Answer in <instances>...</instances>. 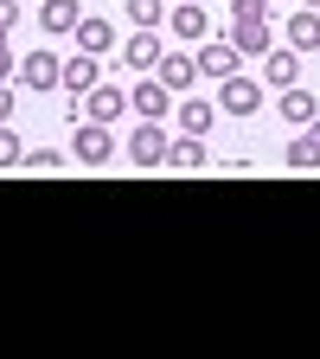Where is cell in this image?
<instances>
[{"mask_svg": "<svg viewBox=\"0 0 320 359\" xmlns=\"http://www.w3.org/2000/svg\"><path fill=\"white\" fill-rule=\"evenodd\" d=\"M167 167L173 173H199V167H211V154L199 148V135H179V142L167 148Z\"/></svg>", "mask_w": 320, "mask_h": 359, "instance_id": "obj_15", "label": "cell"}, {"mask_svg": "<svg viewBox=\"0 0 320 359\" xmlns=\"http://www.w3.org/2000/svg\"><path fill=\"white\" fill-rule=\"evenodd\" d=\"M231 20H269V0H231Z\"/></svg>", "mask_w": 320, "mask_h": 359, "instance_id": "obj_24", "label": "cell"}, {"mask_svg": "<svg viewBox=\"0 0 320 359\" xmlns=\"http://www.w3.org/2000/svg\"><path fill=\"white\" fill-rule=\"evenodd\" d=\"M167 148H173V142H167V128H160V122H141V128L128 135V161H134V167H148V173L167 167Z\"/></svg>", "mask_w": 320, "mask_h": 359, "instance_id": "obj_2", "label": "cell"}, {"mask_svg": "<svg viewBox=\"0 0 320 359\" xmlns=\"http://www.w3.org/2000/svg\"><path fill=\"white\" fill-rule=\"evenodd\" d=\"M13 77V52H7V45H0V83H7Z\"/></svg>", "mask_w": 320, "mask_h": 359, "instance_id": "obj_26", "label": "cell"}, {"mask_svg": "<svg viewBox=\"0 0 320 359\" xmlns=\"http://www.w3.org/2000/svg\"><path fill=\"white\" fill-rule=\"evenodd\" d=\"M39 26L52 32V39H64V32L83 26V7H77V0H45V7H39Z\"/></svg>", "mask_w": 320, "mask_h": 359, "instance_id": "obj_11", "label": "cell"}, {"mask_svg": "<svg viewBox=\"0 0 320 359\" xmlns=\"http://www.w3.org/2000/svg\"><path fill=\"white\" fill-rule=\"evenodd\" d=\"M97 83H103V58H90V52L64 58V97H83V90H97Z\"/></svg>", "mask_w": 320, "mask_h": 359, "instance_id": "obj_9", "label": "cell"}, {"mask_svg": "<svg viewBox=\"0 0 320 359\" xmlns=\"http://www.w3.org/2000/svg\"><path fill=\"white\" fill-rule=\"evenodd\" d=\"M301 135H307V142H314V154H320V116H314V122H307Z\"/></svg>", "mask_w": 320, "mask_h": 359, "instance_id": "obj_27", "label": "cell"}, {"mask_svg": "<svg viewBox=\"0 0 320 359\" xmlns=\"http://www.w3.org/2000/svg\"><path fill=\"white\" fill-rule=\"evenodd\" d=\"M205 26H211V20H205V0H186V7L167 13V32H173V39H205Z\"/></svg>", "mask_w": 320, "mask_h": 359, "instance_id": "obj_13", "label": "cell"}, {"mask_svg": "<svg viewBox=\"0 0 320 359\" xmlns=\"http://www.w3.org/2000/svg\"><path fill=\"white\" fill-rule=\"evenodd\" d=\"M122 65L128 71H154L160 65V26H134V39L122 45Z\"/></svg>", "mask_w": 320, "mask_h": 359, "instance_id": "obj_7", "label": "cell"}, {"mask_svg": "<svg viewBox=\"0 0 320 359\" xmlns=\"http://www.w3.org/2000/svg\"><path fill=\"white\" fill-rule=\"evenodd\" d=\"M122 13H128V26H160L167 0H122Z\"/></svg>", "mask_w": 320, "mask_h": 359, "instance_id": "obj_20", "label": "cell"}, {"mask_svg": "<svg viewBox=\"0 0 320 359\" xmlns=\"http://www.w3.org/2000/svg\"><path fill=\"white\" fill-rule=\"evenodd\" d=\"M128 109L141 116V122H160V116L173 109V90H167L160 77H148V83H134V90H128Z\"/></svg>", "mask_w": 320, "mask_h": 359, "instance_id": "obj_5", "label": "cell"}, {"mask_svg": "<svg viewBox=\"0 0 320 359\" xmlns=\"http://www.w3.org/2000/svg\"><path fill=\"white\" fill-rule=\"evenodd\" d=\"M218 103H224V116H256L263 109V83L256 77H224L218 83Z\"/></svg>", "mask_w": 320, "mask_h": 359, "instance_id": "obj_3", "label": "cell"}, {"mask_svg": "<svg viewBox=\"0 0 320 359\" xmlns=\"http://www.w3.org/2000/svg\"><path fill=\"white\" fill-rule=\"evenodd\" d=\"M154 77H160V83L173 90V97H179V90H193V77H199V58H186V52H160Z\"/></svg>", "mask_w": 320, "mask_h": 359, "instance_id": "obj_10", "label": "cell"}, {"mask_svg": "<svg viewBox=\"0 0 320 359\" xmlns=\"http://www.w3.org/2000/svg\"><path fill=\"white\" fill-rule=\"evenodd\" d=\"M211 122H218V109H211V103H193V97L179 103V128H186V135H205Z\"/></svg>", "mask_w": 320, "mask_h": 359, "instance_id": "obj_19", "label": "cell"}, {"mask_svg": "<svg viewBox=\"0 0 320 359\" xmlns=\"http://www.w3.org/2000/svg\"><path fill=\"white\" fill-rule=\"evenodd\" d=\"M231 39H237V52H244V58H263L269 45H276V26H269V20H237Z\"/></svg>", "mask_w": 320, "mask_h": 359, "instance_id": "obj_12", "label": "cell"}, {"mask_svg": "<svg viewBox=\"0 0 320 359\" xmlns=\"http://www.w3.org/2000/svg\"><path fill=\"white\" fill-rule=\"evenodd\" d=\"M71 154H77L83 167H109V154H116V135H109V122H77V135H71Z\"/></svg>", "mask_w": 320, "mask_h": 359, "instance_id": "obj_1", "label": "cell"}, {"mask_svg": "<svg viewBox=\"0 0 320 359\" xmlns=\"http://www.w3.org/2000/svg\"><path fill=\"white\" fill-rule=\"evenodd\" d=\"M288 167H295V173H314V167H320V154H314L307 135H295V142H288Z\"/></svg>", "mask_w": 320, "mask_h": 359, "instance_id": "obj_22", "label": "cell"}, {"mask_svg": "<svg viewBox=\"0 0 320 359\" xmlns=\"http://www.w3.org/2000/svg\"><path fill=\"white\" fill-rule=\"evenodd\" d=\"M7 116H13V97H7V90H0V128H7Z\"/></svg>", "mask_w": 320, "mask_h": 359, "instance_id": "obj_28", "label": "cell"}, {"mask_svg": "<svg viewBox=\"0 0 320 359\" xmlns=\"http://www.w3.org/2000/svg\"><path fill=\"white\" fill-rule=\"evenodd\" d=\"M288 45H295V52H320V7H301L288 20Z\"/></svg>", "mask_w": 320, "mask_h": 359, "instance_id": "obj_16", "label": "cell"}, {"mask_svg": "<svg viewBox=\"0 0 320 359\" xmlns=\"http://www.w3.org/2000/svg\"><path fill=\"white\" fill-rule=\"evenodd\" d=\"M237 65H244V52H237V39H211V45H199V77H237Z\"/></svg>", "mask_w": 320, "mask_h": 359, "instance_id": "obj_4", "label": "cell"}, {"mask_svg": "<svg viewBox=\"0 0 320 359\" xmlns=\"http://www.w3.org/2000/svg\"><path fill=\"white\" fill-rule=\"evenodd\" d=\"M0 20H7V26H20V0H0Z\"/></svg>", "mask_w": 320, "mask_h": 359, "instance_id": "obj_25", "label": "cell"}, {"mask_svg": "<svg viewBox=\"0 0 320 359\" xmlns=\"http://www.w3.org/2000/svg\"><path fill=\"white\" fill-rule=\"evenodd\" d=\"M109 45H116V26H109V20H90V13H83V26H77V52L103 58Z\"/></svg>", "mask_w": 320, "mask_h": 359, "instance_id": "obj_17", "label": "cell"}, {"mask_svg": "<svg viewBox=\"0 0 320 359\" xmlns=\"http://www.w3.org/2000/svg\"><path fill=\"white\" fill-rule=\"evenodd\" d=\"M307 7H320V0H307Z\"/></svg>", "mask_w": 320, "mask_h": 359, "instance_id": "obj_29", "label": "cell"}, {"mask_svg": "<svg viewBox=\"0 0 320 359\" xmlns=\"http://www.w3.org/2000/svg\"><path fill=\"white\" fill-rule=\"evenodd\" d=\"M20 167H32V173H64V154H58V148H26Z\"/></svg>", "mask_w": 320, "mask_h": 359, "instance_id": "obj_21", "label": "cell"}, {"mask_svg": "<svg viewBox=\"0 0 320 359\" xmlns=\"http://www.w3.org/2000/svg\"><path fill=\"white\" fill-rule=\"evenodd\" d=\"M20 83H26V90H58V83H64L58 52H32V58L20 65Z\"/></svg>", "mask_w": 320, "mask_h": 359, "instance_id": "obj_8", "label": "cell"}, {"mask_svg": "<svg viewBox=\"0 0 320 359\" xmlns=\"http://www.w3.org/2000/svg\"><path fill=\"white\" fill-rule=\"evenodd\" d=\"M295 71H301V52H276V45L263 52V90H269V83L288 90V83H295Z\"/></svg>", "mask_w": 320, "mask_h": 359, "instance_id": "obj_14", "label": "cell"}, {"mask_svg": "<svg viewBox=\"0 0 320 359\" xmlns=\"http://www.w3.org/2000/svg\"><path fill=\"white\" fill-rule=\"evenodd\" d=\"M282 116H288L295 128H307V122L320 116V97H314V90H295V83H288V90H282Z\"/></svg>", "mask_w": 320, "mask_h": 359, "instance_id": "obj_18", "label": "cell"}, {"mask_svg": "<svg viewBox=\"0 0 320 359\" xmlns=\"http://www.w3.org/2000/svg\"><path fill=\"white\" fill-rule=\"evenodd\" d=\"M128 109V90L122 83H97V90H83V122H116Z\"/></svg>", "mask_w": 320, "mask_h": 359, "instance_id": "obj_6", "label": "cell"}, {"mask_svg": "<svg viewBox=\"0 0 320 359\" xmlns=\"http://www.w3.org/2000/svg\"><path fill=\"white\" fill-rule=\"evenodd\" d=\"M20 161H26V142H20L13 128H0V173H13Z\"/></svg>", "mask_w": 320, "mask_h": 359, "instance_id": "obj_23", "label": "cell"}]
</instances>
